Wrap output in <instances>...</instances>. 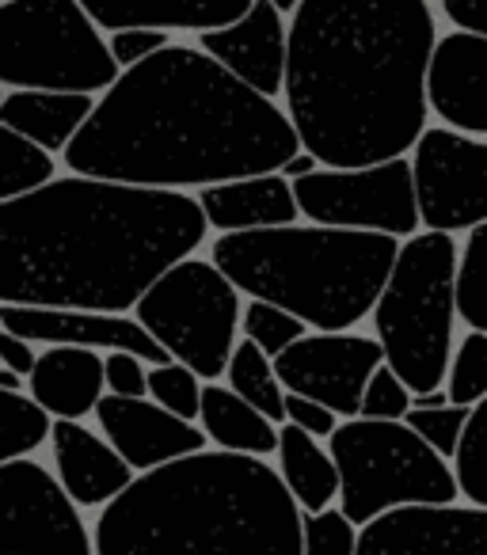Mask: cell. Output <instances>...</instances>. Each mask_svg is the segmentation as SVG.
<instances>
[{
	"instance_id": "8fae6325",
	"label": "cell",
	"mask_w": 487,
	"mask_h": 555,
	"mask_svg": "<svg viewBox=\"0 0 487 555\" xmlns=\"http://www.w3.org/2000/svg\"><path fill=\"white\" fill-rule=\"evenodd\" d=\"M411 160L419 224L431 232H469L487 217V141L449 126H423Z\"/></svg>"
},
{
	"instance_id": "ee69618b",
	"label": "cell",
	"mask_w": 487,
	"mask_h": 555,
	"mask_svg": "<svg viewBox=\"0 0 487 555\" xmlns=\"http://www.w3.org/2000/svg\"><path fill=\"white\" fill-rule=\"evenodd\" d=\"M271 4L282 12V16H286V12H294V9H297V0H271Z\"/></svg>"
},
{
	"instance_id": "4dcf8cb0",
	"label": "cell",
	"mask_w": 487,
	"mask_h": 555,
	"mask_svg": "<svg viewBox=\"0 0 487 555\" xmlns=\"http://www.w3.org/2000/svg\"><path fill=\"white\" fill-rule=\"evenodd\" d=\"M441 388L457 408L487 400V332H469L457 343V350H449Z\"/></svg>"
},
{
	"instance_id": "cb8c5ba5",
	"label": "cell",
	"mask_w": 487,
	"mask_h": 555,
	"mask_svg": "<svg viewBox=\"0 0 487 555\" xmlns=\"http://www.w3.org/2000/svg\"><path fill=\"white\" fill-rule=\"evenodd\" d=\"M198 430L214 449L225 453H244V456H271L279 446V426L267 415H259L252 403L240 400L232 388L217 385V380H202L198 396Z\"/></svg>"
},
{
	"instance_id": "6da1fadb",
	"label": "cell",
	"mask_w": 487,
	"mask_h": 555,
	"mask_svg": "<svg viewBox=\"0 0 487 555\" xmlns=\"http://www.w3.org/2000/svg\"><path fill=\"white\" fill-rule=\"evenodd\" d=\"M297 149L279 103L240 85L198 47L168 42L118 69L62 149V164L73 176L198 191L279 171Z\"/></svg>"
},
{
	"instance_id": "f546056e",
	"label": "cell",
	"mask_w": 487,
	"mask_h": 555,
	"mask_svg": "<svg viewBox=\"0 0 487 555\" xmlns=\"http://www.w3.org/2000/svg\"><path fill=\"white\" fill-rule=\"evenodd\" d=\"M50 423L54 418L27 392H4L0 388V461L31 456L47 441Z\"/></svg>"
},
{
	"instance_id": "8d00e7d4",
	"label": "cell",
	"mask_w": 487,
	"mask_h": 555,
	"mask_svg": "<svg viewBox=\"0 0 487 555\" xmlns=\"http://www.w3.org/2000/svg\"><path fill=\"white\" fill-rule=\"evenodd\" d=\"M168 42V31H156V27H118V31H107V54L115 57L118 69H130Z\"/></svg>"
},
{
	"instance_id": "3957f363",
	"label": "cell",
	"mask_w": 487,
	"mask_h": 555,
	"mask_svg": "<svg viewBox=\"0 0 487 555\" xmlns=\"http://www.w3.org/2000/svg\"><path fill=\"white\" fill-rule=\"evenodd\" d=\"M426 0H297L286 24V118L320 168L403 156L426 126Z\"/></svg>"
},
{
	"instance_id": "ffe728a7",
	"label": "cell",
	"mask_w": 487,
	"mask_h": 555,
	"mask_svg": "<svg viewBox=\"0 0 487 555\" xmlns=\"http://www.w3.org/2000/svg\"><path fill=\"white\" fill-rule=\"evenodd\" d=\"M194 202H198L206 224L217 232L274 229V224H294L302 217L294 202V186L279 171L198 186Z\"/></svg>"
},
{
	"instance_id": "4fadbf2b",
	"label": "cell",
	"mask_w": 487,
	"mask_h": 555,
	"mask_svg": "<svg viewBox=\"0 0 487 555\" xmlns=\"http://www.w3.org/2000/svg\"><path fill=\"white\" fill-rule=\"evenodd\" d=\"M385 362L377 339L350 332H305L271 358L282 392H297L332 408L339 418L358 415V400L370 373Z\"/></svg>"
},
{
	"instance_id": "1f68e13d",
	"label": "cell",
	"mask_w": 487,
	"mask_h": 555,
	"mask_svg": "<svg viewBox=\"0 0 487 555\" xmlns=\"http://www.w3.org/2000/svg\"><path fill=\"white\" fill-rule=\"evenodd\" d=\"M240 327H244V339H248L252 347L264 350L267 358L282 354L290 343H297L305 332H309V327H305L297 317L282 312L279 305L256 301V297H252V301L240 309Z\"/></svg>"
},
{
	"instance_id": "e0dca14e",
	"label": "cell",
	"mask_w": 487,
	"mask_h": 555,
	"mask_svg": "<svg viewBox=\"0 0 487 555\" xmlns=\"http://www.w3.org/2000/svg\"><path fill=\"white\" fill-rule=\"evenodd\" d=\"M95 423H100L103 438L111 441L118 456L130 464L133 472H149L156 464H168L176 456L198 453L206 449V434L187 418L164 411L149 396H111L103 392L95 403Z\"/></svg>"
},
{
	"instance_id": "7c38bea8",
	"label": "cell",
	"mask_w": 487,
	"mask_h": 555,
	"mask_svg": "<svg viewBox=\"0 0 487 555\" xmlns=\"http://www.w3.org/2000/svg\"><path fill=\"white\" fill-rule=\"evenodd\" d=\"M0 555H95L80 506L35 456L0 461Z\"/></svg>"
},
{
	"instance_id": "d6986e66",
	"label": "cell",
	"mask_w": 487,
	"mask_h": 555,
	"mask_svg": "<svg viewBox=\"0 0 487 555\" xmlns=\"http://www.w3.org/2000/svg\"><path fill=\"white\" fill-rule=\"evenodd\" d=\"M54 449L57 483L77 506H107L138 472L111 449L103 434H92L85 423L73 418H54L47 434Z\"/></svg>"
},
{
	"instance_id": "836d02e7",
	"label": "cell",
	"mask_w": 487,
	"mask_h": 555,
	"mask_svg": "<svg viewBox=\"0 0 487 555\" xmlns=\"http://www.w3.org/2000/svg\"><path fill=\"white\" fill-rule=\"evenodd\" d=\"M469 418V408H457V403H441V408H408L400 423L408 426L415 438H423L441 461L453 456V446L461 438V426Z\"/></svg>"
},
{
	"instance_id": "f1b7e54d",
	"label": "cell",
	"mask_w": 487,
	"mask_h": 555,
	"mask_svg": "<svg viewBox=\"0 0 487 555\" xmlns=\"http://www.w3.org/2000/svg\"><path fill=\"white\" fill-rule=\"evenodd\" d=\"M57 176V160L0 122V202L27 194Z\"/></svg>"
},
{
	"instance_id": "d4e9b609",
	"label": "cell",
	"mask_w": 487,
	"mask_h": 555,
	"mask_svg": "<svg viewBox=\"0 0 487 555\" xmlns=\"http://www.w3.org/2000/svg\"><path fill=\"white\" fill-rule=\"evenodd\" d=\"M279 479L290 491V499L297 502L302 514H320V509L335 506V494H339V476H335V464L328 456V449L317 438H309L297 426L282 423L279 426Z\"/></svg>"
},
{
	"instance_id": "7bdbcfd3",
	"label": "cell",
	"mask_w": 487,
	"mask_h": 555,
	"mask_svg": "<svg viewBox=\"0 0 487 555\" xmlns=\"http://www.w3.org/2000/svg\"><path fill=\"white\" fill-rule=\"evenodd\" d=\"M0 388H4V392H24V377L0 365Z\"/></svg>"
},
{
	"instance_id": "83f0119b",
	"label": "cell",
	"mask_w": 487,
	"mask_h": 555,
	"mask_svg": "<svg viewBox=\"0 0 487 555\" xmlns=\"http://www.w3.org/2000/svg\"><path fill=\"white\" fill-rule=\"evenodd\" d=\"M449 461H453L449 472H453L457 494L469 499V506L487 509V400L469 408V418H464Z\"/></svg>"
},
{
	"instance_id": "ba28073f",
	"label": "cell",
	"mask_w": 487,
	"mask_h": 555,
	"mask_svg": "<svg viewBox=\"0 0 487 555\" xmlns=\"http://www.w3.org/2000/svg\"><path fill=\"white\" fill-rule=\"evenodd\" d=\"M118 77L80 0H0V88L103 92Z\"/></svg>"
},
{
	"instance_id": "b9f144b4",
	"label": "cell",
	"mask_w": 487,
	"mask_h": 555,
	"mask_svg": "<svg viewBox=\"0 0 487 555\" xmlns=\"http://www.w3.org/2000/svg\"><path fill=\"white\" fill-rule=\"evenodd\" d=\"M317 168H320L317 156L305 153V149H297V153L290 156V160L279 168V176H282V179H302V176H309V171H317Z\"/></svg>"
},
{
	"instance_id": "8992f818",
	"label": "cell",
	"mask_w": 487,
	"mask_h": 555,
	"mask_svg": "<svg viewBox=\"0 0 487 555\" xmlns=\"http://www.w3.org/2000/svg\"><path fill=\"white\" fill-rule=\"evenodd\" d=\"M453 270L457 240L449 232H411L396 247L385 286L370 309L385 365L411 396L441 388L446 377L457 327Z\"/></svg>"
},
{
	"instance_id": "603a6c76",
	"label": "cell",
	"mask_w": 487,
	"mask_h": 555,
	"mask_svg": "<svg viewBox=\"0 0 487 555\" xmlns=\"http://www.w3.org/2000/svg\"><path fill=\"white\" fill-rule=\"evenodd\" d=\"M95 95L88 92H50V88H12L0 95V122L12 133L39 145L42 153H62L73 133L92 115Z\"/></svg>"
},
{
	"instance_id": "d590c367",
	"label": "cell",
	"mask_w": 487,
	"mask_h": 555,
	"mask_svg": "<svg viewBox=\"0 0 487 555\" xmlns=\"http://www.w3.org/2000/svg\"><path fill=\"white\" fill-rule=\"evenodd\" d=\"M408 408H411L408 385H403V380L396 377V373L388 370L385 362H381L377 370L370 373V380H366L362 400H358V415H362V418H385V423H396V418H403V411H408Z\"/></svg>"
},
{
	"instance_id": "7a4b0ae2",
	"label": "cell",
	"mask_w": 487,
	"mask_h": 555,
	"mask_svg": "<svg viewBox=\"0 0 487 555\" xmlns=\"http://www.w3.org/2000/svg\"><path fill=\"white\" fill-rule=\"evenodd\" d=\"M206 232L194 194L54 176L0 202V305L130 312Z\"/></svg>"
},
{
	"instance_id": "5b68a950",
	"label": "cell",
	"mask_w": 487,
	"mask_h": 555,
	"mask_svg": "<svg viewBox=\"0 0 487 555\" xmlns=\"http://www.w3.org/2000/svg\"><path fill=\"white\" fill-rule=\"evenodd\" d=\"M400 240L335 224H274L221 232L214 267L236 294L279 305L312 332H350L370 317Z\"/></svg>"
},
{
	"instance_id": "2e32d148",
	"label": "cell",
	"mask_w": 487,
	"mask_h": 555,
	"mask_svg": "<svg viewBox=\"0 0 487 555\" xmlns=\"http://www.w3.org/2000/svg\"><path fill=\"white\" fill-rule=\"evenodd\" d=\"M426 111L449 130L484 138L487 133V35H438L423 77Z\"/></svg>"
},
{
	"instance_id": "9c48e42d",
	"label": "cell",
	"mask_w": 487,
	"mask_h": 555,
	"mask_svg": "<svg viewBox=\"0 0 487 555\" xmlns=\"http://www.w3.org/2000/svg\"><path fill=\"white\" fill-rule=\"evenodd\" d=\"M130 312L156 347L198 380H217L225 373L240 332V294L209 259L187 255L171 262L149 282Z\"/></svg>"
},
{
	"instance_id": "484cf974",
	"label": "cell",
	"mask_w": 487,
	"mask_h": 555,
	"mask_svg": "<svg viewBox=\"0 0 487 555\" xmlns=\"http://www.w3.org/2000/svg\"><path fill=\"white\" fill-rule=\"evenodd\" d=\"M221 377L229 380L225 388H232L240 400L252 403V408H256L259 415L271 418L274 426L286 423V411H282V385H279V377H274L271 358H267L259 347H252L248 339L236 343L229 362H225Z\"/></svg>"
},
{
	"instance_id": "9a60e30c",
	"label": "cell",
	"mask_w": 487,
	"mask_h": 555,
	"mask_svg": "<svg viewBox=\"0 0 487 555\" xmlns=\"http://www.w3.org/2000/svg\"><path fill=\"white\" fill-rule=\"evenodd\" d=\"M0 327L27 343L47 347H88V350H130L145 365L171 362L164 347L126 312L88 309H39V305H0Z\"/></svg>"
},
{
	"instance_id": "5bb4252c",
	"label": "cell",
	"mask_w": 487,
	"mask_h": 555,
	"mask_svg": "<svg viewBox=\"0 0 487 555\" xmlns=\"http://www.w3.org/2000/svg\"><path fill=\"white\" fill-rule=\"evenodd\" d=\"M355 555H487V509L396 506L366 521Z\"/></svg>"
},
{
	"instance_id": "ab89813d",
	"label": "cell",
	"mask_w": 487,
	"mask_h": 555,
	"mask_svg": "<svg viewBox=\"0 0 487 555\" xmlns=\"http://www.w3.org/2000/svg\"><path fill=\"white\" fill-rule=\"evenodd\" d=\"M441 16L453 24V31L487 35V0H438Z\"/></svg>"
},
{
	"instance_id": "e575fe53",
	"label": "cell",
	"mask_w": 487,
	"mask_h": 555,
	"mask_svg": "<svg viewBox=\"0 0 487 555\" xmlns=\"http://www.w3.org/2000/svg\"><path fill=\"white\" fill-rule=\"evenodd\" d=\"M358 529L335 506L302 514V555H355Z\"/></svg>"
},
{
	"instance_id": "d6a6232c",
	"label": "cell",
	"mask_w": 487,
	"mask_h": 555,
	"mask_svg": "<svg viewBox=\"0 0 487 555\" xmlns=\"http://www.w3.org/2000/svg\"><path fill=\"white\" fill-rule=\"evenodd\" d=\"M145 396L153 403H161L164 411L171 415L187 418L194 423L198 418V396H202V380L194 377L187 365L179 362H161V365H149L145 373Z\"/></svg>"
},
{
	"instance_id": "f6af8a7d",
	"label": "cell",
	"mask_w": 487,
	"mask_h": 555,
	"mask_svg": "<svg viewBox=\"0 0 487 555\" xmlns=\"http://www.w3.org/2000/svg\"><path fill=\"white\" fill-rule=\"evenodd\" d=\"M0 95H4V92H0Z\"/></svg>"
},
{
	"instance_id": "4316f807",
	"label": "cell",
	"mask_w": 487,
	"mask_h": 555,
	"mask_svg": "<svg viewBox=\"0 0 487 555\" xmlns=\"http://www.w3.org/2000/svg\"><path fill=\"white\" fill-rule=\"evenodd\" d=\"M453 270V309L469 332H487V224H472L469 240L457 247Z\"/></svg>"
},
{
	"instance_id": "7402d4cb",
	"label": "cell",
	"mask_w": 487,
	"mask_h": 555,
	"mask_svg": "<svg viewBox=\"0 0 487 555\" xmlns=\"http://www.w3.org/2000/svg\"><path fill=\"white\" fill-rule=\"evenodd\" d=\"M252 0H80L100 31L156 27V31H209L225 27Z\"/></svg>"
},
{
	"instance_id": "30bf717a",
	"label": "cell",
	"mask_w": 487,
	"mask_h": 555,
	"mask_svg": "<svg viewBox=\"0 0 487 555\" xmlns=\"http://www.w3.org/2000/svg\"><path fill=\"white\" fill-rule=\"evenodd\" d=\"M290 186L297 214L312 224L385 232L396 240L419 232L411 171L403 156L362 168H317L302 179H290Z\"/></svg>"
},
{
	"instance_id": "60d3db41",
	"label": "cell",
	"mask_w": 487,
	"mask_h": 555,
	"mask_svg": "<svg viewBox=\"0 0 487 555\" xmlns=\"http://www.w3.org/2000/svg\"><path fill=\"white\" fill-rule=\"evenodd\" d=\"M35 347L27 339H20V335H12V332H4L0 327V365L4 370H12V373H20V377L27 380V373H31V365H35Z\"/></svg>"
},
{
	"instance_id": "f35d334b",
	"label": "cell",
	"mask_w": 487,
	"mask_h": 555,
	"mask_svg": "<svg viewBox=\"0 0 487 555\" xmlns=\"http://www.w3.org/2000/svg\"><path fill=\"white\" fill-rule=\"evenodd\" d=\"M282 411H286V423L297 426V430H305L309 438H328V434L339 426V415H335L332 408H324V403L317 400H305V396L297 392H282Z\"/></svg>"
},
{
	"instance_id": "ac0fdd59",
	"label": "cell",
	"mask_w": 487,
	"mask_h": 555,
	"mask_svg": "<svg viewBox=\"0 0 487 555\" xmlns=\"http://www.w3.org/2000/svg\"><path fill=\"white\" fill-rule=\"evenodd\" d=\"M198 50L229 69L240 85L252 92L282 95V73H286V20L271 0H252L232 24L198 31Z\"/></svg>"
},
{
	"instance_id": "74e56055",
	"label": "cell",
	"mask_w": 487,
	"mask_h": 555,
	"mask_svg": "<svg viewBox=\"0 0 487 555\" xmlns=\"http://www.w3.org/2000/svg\"><path fill=\"white\" fill-rule=\"evenodd\" d=\"M149 365L130 350H107L103 354V388L111 396H145Z\"/></svg>"
},
{
	"instance_id": "52a82bcc",
	"label": "cell",
	"mask_w": 487,
	"mask_h": 555,
	"mask_svg": "<svg viewBox=\"0 0 487 555\" xmlns=\"http://www.w3.org/2000/svg\"><path fill=\"white\" fill-rule=\"evenodd\" d=\"M328 456L339 476V514L355 529L396 506H449L457 483L449 461H441L423 438L396 418H339L328 434Z\"/></svg>"
},
{
	"instance_id": "44dd1931",
	"label": "cell",
	"mask_w": 487,
	"mask_h": 555,
	"mask_svg": "<svg viewBox=\"0 0 487 555\" xmlns=\"http://www.w3.org/2000/svg\"><path fill=\"white\" fill-rule=\"evenodd\" d=\"M103 392V354L88 347H50L27 373V396L50 418L80 423L92 415Z\"/></svg>"
},
{
	"instance_id": "277c9868",
	"label": "cell",
	"mask_w": 487,
	"mask_h": 555,
	"mask_svg": "<svg viewBox=\"0 0 487 555\" xmlns=\"http://www.w3.org/2000/svg\"><path fill=\"white\" fill-rule=\"evenodd\" d=\"M95 555H302V509L264 456L198 449L103 506Z\"/></svg>"
}]
</instances>
